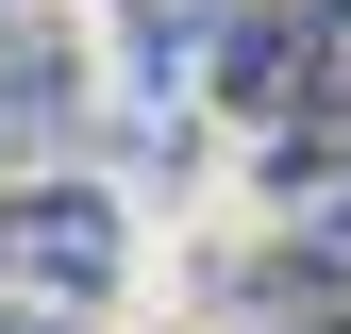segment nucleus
<instances>
[{
	"label": "nucleus",
	"instance_id": "nucleus-2",
	"mask_svg": "<svg viewBox=\"0 0 351 334\" xmlns=\"http://www.w3.org/2000/svg\"><path fill=\"white\" fill-rule=\"evenodd\" d=\"M67 117H84V51L51 17H0V151H51Z\"/></svg>",
	"mask_w": 351,
	"mask_h": 334
},
{
	"label": "nucleus",
	"instance_id": "nucleus-1",
	"mask_svg": "<svg viewBox=\"0 0 351 334\" xmlns=\"http://www.w3.org/2000/svg\"><path fill=\"white\" fill-rule=\"evenodd\" d=\"M117 250H134L117 184H17V201H0V284H17L34 318H84V301H117Z\"/></svg>",
	"mask_w": 351,
	"mask_h": 334
},
{
	"label": "nucleus",
	"instance_id": "nucleus-3",
	"mask_svg": "<svg viewBox=\"0 0 351 334\" xmlns=\"http://www.w3.org/2000/svg\"><path fill=\"white\" fill-rule=\"evenodd\" d=\"M34 334H67V318H34Z\"/></svg>",
	"mask_w": 351,
	"mask_h": 334
}]
</instances>
